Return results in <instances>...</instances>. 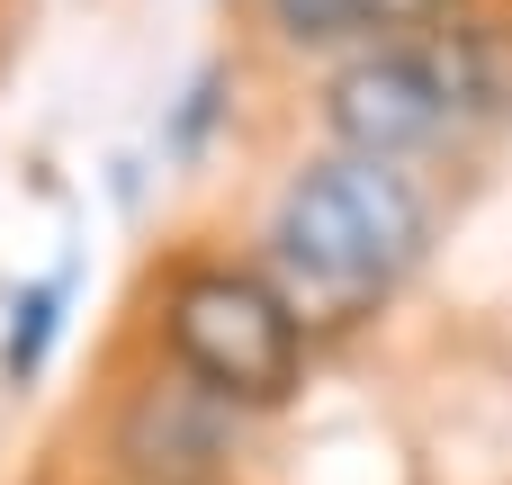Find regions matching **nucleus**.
<instances>
[{"label": "nucleus", "mask_w": 512, "mask_h": 485, "mask_svg": "<svg viewBox=\"0 0 512 485\" xmlns=\"http://www.w3.org/2000/svg\"><path fill=\"white\" fill-rule=\"evenodd\" d=\"M414 252H423V198L369 153L315 162L270 225V270L297 324H351L369 297H387L414 270Z\"/></svg>", "instance_id": "nucleus-1"}, {"label": "nucleus", "mask_w": 512, "mask_h": 485, "mask_svg": "<svg viewBox=\"0 0 512 485\" xmlns=\"http://www.w3.org/2000/svg\"><path fill=\"white\" fill-rule=\"evenodd\" d=\"M171 351L216 405H279L297 387V306L252 270H198L171 288Z\"/></svg>", "instance_id": "nucleus-2"}, {"label": "nucleus", "mask_w": 512, "mask_h": 485, "mask_svg": "<svg viewBox=\"0 0 512 485\" xmlns=\"http://www.w3.org/2000/svg\"><path fill=\"white\" fill-rule=\"evenodd\" d=\"M324 108H333V135H342L351 153H369V162H396V153L432 144L441 126H459V117H450V90H441V72H432L423 45L360 54L351 72H333Z\"/></svg>", "instance_id": "nucleus-3"}, {"label": "nucleus", "mask_w": 512, "mask_h": 485, "mask_svg": "<svg viewBox=\"0 0 512 485\" xmlns=\"http://www.w3.org/2000/svg\"><path fill=\"white\" fill-rule=\"evenodd\" d=\"M441 90H450V117H504L512 108V27L504 18H450L441 36H423Z\"/></svg>", "instance_id": "nucleus-4"}, {"label": "nucleus", "mask_w": 512, "mask_h": 485, "mask_svg": "<svg viewBox=\"0 0 512 485\" xmlns=\"http://www.w3.org/2000/svg\"><path fill=\"white\" fill-rule=\"evenodd\" d=\"M450 9L459 0H351V27L360 36H396V45H423V36L450 27Z\"/></svg>", "instance_id": "nucleus-5"}, {"label": "nucleus", "mask_w": 512, "mask_h": 485, "mask_svg": "<svg viewBox=\"0 0 512 485\" xmlns=\"http://www.w3.org/2000/svg\"><path fill=\"white\" fill-rule=\"evenodd\" d=\"M18 315H27V324H9V369H36V351H45V324H54V288H45V297H27Z\"/></svg>", "instance_id": "nucleus-6"}]
</instances>
